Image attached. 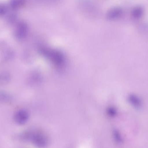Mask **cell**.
<instances>
[{
    "label": "cell",
    "instance_id": "cell-4",
    "mask_svg": "<svg viewBox=\"0 0 148 148\" xmlns=\"http://www.w3.org/2000/svg\"><path fill=\"white\" fill-rule=\"evenodd\" d=\"M129 103L135 108L139 109L142 106L141 100L137 96L134 94H130L128 97Z\"/></svg>",
    "mask_w": 148,
    "mask_h": 148
},
{
    "label": "cell",
    "instance_id": "cell-9",
    "mask_svg": "<svg viewBox=\"0 0 148 148\" xmlns=\"http://www.w3.org/2000/svg\"><path fill=\"white\" fill-rule=\"evenodd\" d=\"M1 79L0 80L2 81L7 82L9 81L10 76L8 75L7 74H3L1 76Z\"/></svg>",
    "mask_w": 148,
    "mask_h": 148
},
{
    "label": "cell",
    "instance_id": "cell-8",
    "mask_svg": "<svg viewBox=\"0 0 148 148\" xmlns=\"http://www.w3.org/2000/svg\"><path fill=\"white\" fill-rule=\"evenodd\" d=\"M8 11V7L3 4H0V16L4 15Z\"/></svg>",
    "mask_w": 148,
    "mask_h": 148
},
{
    "label": "cell",
    "instance_id": "cell-2",
    "mask_svg": "<svg viewBox=\"0 0 148 148\" xmlns=\"http://www.w3.org/2000/svg\"><path fill=\"white\" fill-rule=\"evenodd\" d=\"M29 118V114L27 110L21 109L16 112L15 115L14 120L19 125H23L27 121Z\"/></svg>",
    "mask_w": 148,
    "mask_h": 148
},
{
    "label": "cell",
    "instance_id": "cell-1",
    "mask_svg": "<svg viewBox=\"0 0 148 148\" xmlns=\"http://www.w3.org/2000/svg\"><path fill=\"white\" fill-rule=\"evenodd\" d=\"M22 138L26 141L31 142L35 147L43 148L47 147L48 139L43 133L38 131H29L23 135Z\"/></svg>",
    "mask_w": 148,
    "mask_h": 148
},
{
    "label": "cell",
    "instance_id": "cell-6",
    "mask_svg": "<svg viewBox=\"0 0 148 148\" xmlns=\"http://www.w3.org/2000/svg\"><path fill=\"white\" fill-rule=\"evenodd\" d=\"M107 114L110 117H115L117 115V109L114 107H109L107 109Z\"/></svg>",
    "mask_w": 148,
    "mask_h": 148
},
{
    "label": "cell",
    "instance_id": "cell-7",
    "mask_svg": "<svg viewBox=\"0 0 148 148\" xmlns=\"http://www.w3.org/2000/svg\"><path fill=\"white\" fill-rule=\"evenodd\" d=\"M23 1H13L10 3V6L13 9H17L22 5Z\"/></svg>",
    "mask_w": 148,
    "mask_h": 148
},
{
    "label": "cell",
    "instance_id": "cell-5",
    "mask_svg": "<svg viewBox=\"0 0 148 148\" xmlns=\"http://www.w3.org/2000/svg\"><path fill=\"white\" fill-rule=\"evenodd\" d=\"M113 136L115 142L117 144H122L123 142V139L120 131L117 129H114L113 131Z\"/></svg>",
    "mask_w": 148,
    "mask_h": 148
},
{
    "label": "cell",
    "instance_id": "cell-3",
    "mask_svg": "<svg viewBox=\"0 0 148 148\" xmlns=\"http://www.w3.org/2000/svg\"><path fill=\"white\" fill-rule=\"evenodd\" d=\"M27 26L25 23L21 22L18 23L16 30V37L20 39L24 38L27 33Z\"/></svg>",
    "mask_w": 148,
    "mask_h": 148
}]
</instances>
